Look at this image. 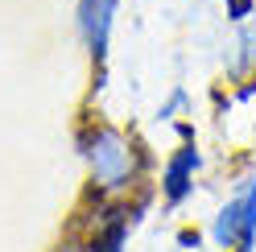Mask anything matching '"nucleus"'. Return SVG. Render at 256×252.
Wrapping results in <instances>:
<instances>
[{"instance_id": "f257e3e1", "label": "nucleus", "mask_w": 256, "mask_h": 252, "mask_svg": "<svg viewBox=\"0 0 256 252\" xmlns=\"http://www.w3.org/2000/svg\"><path fill=\"white\" fill-rule=\"evenodd\" d=\"M78 153L87 162L91 186L100 194H128L145 174V153L132 136L116 124H83L78 128Z\"/></svg>"}, {"instance_id": "f03ea898", "label": "nucleus", "mask_w": 256, "mask_h": 252, "mask_svg": "<svg viewBox=\"0 0 256 252\" xmlns=\"http://www.w3.org/2000/svg\"><path fill=\"white\" fill-rule=\"evenodd\" d=\"M211 240L219 248H236V252H252L256 244V174L236 186V194L219 207Z\"/></svg>"}, {"instance_id": "7ed1b4c3", "label": "nucleus", "mask_w": 256, "mask_h": 252, "mask_svg": "<svg viewBox=\"0 0 256 252\" xmlns=\"http://www.w3.org/2000/svg\"><path fill=\"white\" fill-rule=\"evenodd\" d=\"M116 17H120V0H74V29H78V42H83V50L95 66L108 62Z\"/></svg>"}, {"instance_id": "20e7f679", "label": "nucleus", "mask_w": 256, "mask_h": 252, "mask_svg": "<svg viewBox=\"0 0 256 252\" xmlns=\"http://www.w3.org/2000/svg\"><path fill=\"white\" fill-rule=\"evenodd\" d=\"M198 166H202V153L194 145H178V149H174V157H170L166 170H162V194H166L170 207H178V202L194 190Z\"/></svg>"}, {"instance_id": "39448f33", "label": "nucleus", "mask_w": 256, "mask_h": 252, "mask_svg": "<svg viewBox=\"0 0 256 252\" xmlns=\"http://www.w3.org/2000/svg\"><path fill=\"white\" fill-rule=\"evenodd\" d=\"M128 232H132L128 207H112V211H108V219L100 224V232L91 236V252H124Z\"/></svg>"}, {"instance_id": "423d86ee", "label": "nucleus", "mask_w": 256, "mask_h": 252, "mask_svg": "<svg viewBox=\"0 0 256 252\" xmlns=\"http://www.w3.org/2000/svg\"><path fill=\"white\" fill-rule=\"evenodd\" d=\"M236 50L244 54L236 70H244V66H252V62H256V12H252L248 21H240V38H236Z\"/></svg>"}, {"instance_id": "0eeeda50", "label": "nucleus", "mask_w": 256, "mask_h": 252, "mask_svg": "<svg viewBox=\"0 0 256 252\" xmlns=\"http://www.w3.org/2000/svg\"><path fill=\"white\" fill-rule=\"evenodd\" d=\"M252 12H256V0H228V17H232L236 25H240V21H248Z\"/></svg>"}]
</instances>
